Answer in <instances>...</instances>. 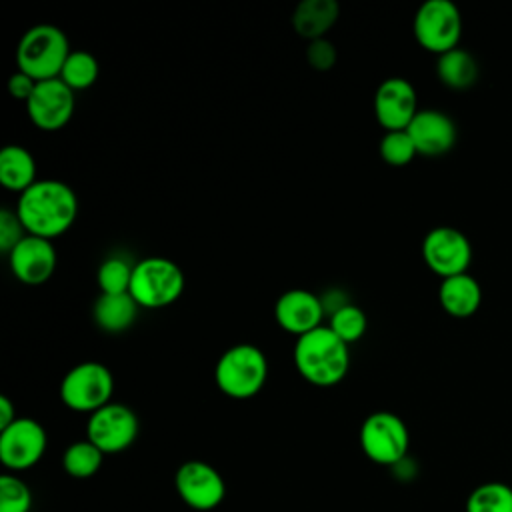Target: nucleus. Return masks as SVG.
Returning <instances> with one entry per match:
<instances>
[{
  "instance_id": "obj_1",
  "label": "nucleus",
  "mask_w": 512,
  "mask_h": 512,
  "mask_svg": "<svg viewBox=\"0 0 512 512\" xmlns=\"http://www.w3.org/2000/svg\"><path fill=\"white\" fill-rule=\"evenodd\" d=\"M16 214L28 234L52 240L74 224L78 216V196L58 178L36 180L18 194Z\"/></svg>"
},
{
  "instance_id": "obj_2",
  "label": "nucleus",
  "mask_w": 512,
  "mask_h": 512,
  "mask_svg": "<svg viewBox=\"0 0 512 512\" xmlns=\"http://www.w3.org/2000/svg\"><path fill=\"white\" fill-rule=\"evenodd\" d=\"M292 358L298 374L320 388L340 384L350 368L348 344L338 338L328 324L298 336Z\"/></svg>"
},
{
  "instance_id": "obj_3",
  "label": "nucleus",
  "mask_w": 512,
  "mask_h": 512,
  "mask_svg": "<svg viewBox=\"0 0 512 512\" xmlns=\"http://www.w3.org/2000/svg\"><path fill=\"white\" fill-rule=\"evenodd\" d=\"M268 380L266 354L248 342L234 344L222 352L214 366L218 390L230 398L246 400L256 396Z\"/></svg>"
},
{
  "instance_id": "obj_4",
  "label": "nucleus",
  "mask_w": 512,
  "mask_h": 512,
  "mask_svg": "<svg viewBox=\"0 0 512 512\" xmlns=\"http://www.w3.org/2000/svg\"><path fill=\"white\" fill-rule=\"evenodd\" d=\"M70 42L62 28L54 24H36L28 28L16 48L18 70L36 82L58 78L70 54Z\"/></svg>"
},
{
  "instance_id": "obj_5",
  "label": "nucleus",
  "mask_w": 512,
  "mask_h": 512,
  "mask_svg": "<svg viewBox=\"0 0 512 512\" xmlns=\"http://www.w3.org/2000/svg\"><path fill=\"white\" fill-rule=\"evenodd\" d=\"M128 292L140 308H166L182 296L184 272L166 256H146L134 264Z\"/></svg>"
},
{
  "instance_id": "obj_6",
  "label": "nucleus",
  "mask_w": 512,
  "mask_h": 512,
  "mask_svg": "<svg viewBox=\"0 0 512 512\" xmlns=\"http://www.w3.org/2000/svg\"><path fill=\"white\" fill-rule=\"evenodd\" d=\"M114 376L108 366L86 360L72 366L60 382V400L74 412H96L112 402Z\"/></svg>"
},
{
  "instance_id": "obj_7",
  "label": "nucleus",
  "mask_w": 512,
  "mask_h": 512,
  "mask_svg": "<svg viewBox=\"0 0 512 512\" xmlns=\"http://www.w3.org/2000/svg\"><path fill=\"white\" fill-rule=\"evenodd\" d=\"M410 434L394 412H372L360 426V448L376 464L396 466L406 458Z\"/></svg>"
},
{
  "instance_id": "obj_8",
  "label": "nucleus",
  "mask_w": 512,
  "mask_h": 512,
  "mask_svg": "<svg viewBox=\"0 0 512 512\" xmlns=\"http://www.w3.org/2000/svg\"><path fill=\"white\" fill-rule=\"evenodd\" d=\"M462 34V16L452 0H424L414 14L418 44L438 56L456 48Z\"/></svg>"
},
{
  "instance_id": "obj_9",
  "label": "nucleus",
  "mask_w": 512,
  "mask_h": 512,
  "mask_svg": "<svg viewBox=\"0 0 512 512\" xmlns=\"http://www.w3.org/2000/svg\"><path fill=\"white\" fill-rule=\"evenodd\" d=\"M138 436V418L132 408L108 402L88 416L86 438L104 454H116L132 446Z\"/></svg>"
},
{
  "instance_id": "obj_10",
  "label": "nucleus",
  "mask_w": 512,
  "mask_h": 512,
  "mask_svg": "<svg viewBox=\"0 0 512 512\" xmlns=\"http://www.w3.org/2000/svg\"><path fill=\"white\" fill-rule=\"evenodd\" d=\"M422 258L432 272L448 278L468 270L472 246L458 228L436 226L422 240Z\"/></svg>"
},
{
  "instance_id": "obj_11",
  "label": "nucleus",
  "mask_w": 512,
  "mask_h": 512,
  "mask_svg": "<svg viewBox=\"0 0 512 512\" xmlns=\"http://www.w3.org/2000/svg\"><path fill=\"white\" fill-rule=\"evenodd\" d=\"M46 430L34 418L18 416L0 430V460L8 470L32 468L46 450Z\"/></svg>"
},
{
  "instance_id": "obj_12",
  "label": "nucleus",
  "mask_w": 512,
  "mask_h": 512,
  "mask_svg": "<svg viewBox=\"0 0 512 512\" xmlns=\"http://www.w3.org/2000/svg\"><path fill=\"white\" fill-rule=\"evenodd\" d=\"M74 90L60 78L40 80L26 102L28 118L44 132L64 128L74 114Z\"/></svg>"
},
{
  "instance_id": "obj_13",
  "label": "nucleus",
  "mask_w": 512,
  "mask_h": 512,
  "mask_svg": "<svg viewBox=\"0 0 512 512\" xmlns=\"http://www.w3.org/2000/svg\"><path fill=\"white\" fill-rule=\"evenodd\" d=\"M174 486L182 502L194 510H212L226 496L220 472L202 460L184 462L174 476Z\"/></svg>"
},
{
  "instance_id": "obj_14",
  "label": "nucleus",
  "mask_w": 512,
  "mask_h": 512,
  "mask_svg": "<svg viewBox=\"0 0 512 512\" xmlns=\"http://www.w3.org/2000/svg\"><path fill=\"white\" fill-rule=\"evenodd\" d=\"M418 112L416 88L410 80L392 76L378 84L374 94V114L382 128L406 130Z\"/></svg>"
},
{
  "instance_id": "obj_15",
  "label": "nucleus",
  "mask_w": 512,
  "mask_h": 512,
  "mask_svg": "<svg viewBox=\"0 0 512 512\" xmlns=\"http://www.w3.org/2000/svg\"><path fill=\"white\" fill-rule=\"evenodd\" d=\"M8 264L12 274L24 284H42L56 270V248L52 240L26 234L10 252Z\"/></svg>"
},
{
  "instance_id": "obj_16",
  "label": "nucleus",
  "mask_w": 512,
  "mask_h": 512,
  "mask_svg": "<svg viewBox=\"0 0 512 512\" xmlns=\"http://www.w3.org/2000/svg\"><path fill=\"white\" fill-rule=\"evenodd\" d=\"M324 316L326 310L322 298L304 288H290L282 292L274 304V318L278 326L296 336L322 326Z\"/></svg>"
},
{
  "instance_id": "obj_17",
  "label": "nucleus",
  "mask_w": 512,
  "mask_h": 512,
  "mask_svg": "<svg viewBox=\"0 0 512 512\" xmlns=\"http://www.w3.org/2000/svg\"><path fill=\"white\" fill-rule=\"evenodd\" d=\"M406 130L414 140L418 154L424 156L444 154L456 142V126L452 118L442 110L434 108L418 110Z\"/></svg>"
},
{
  "instance_id": "obj_18",
  "label": "nucleus",
  "mask_w": 512,
  "mask_h": 512,
  "mask_svg": "<svg viewBox=\"0 0 512 512\" xmlns=\"http://www.w3.org/2000/svg\"><path fill=\"white\" fill-rule=\"evenodd\" d=\"M438 298H440V306L450 316L466 318L478 310L482 302V290L474 276H470L468 272H462L456 276L442 278Z\"/></svg>"
},
{
  "instance_id": "obj_19",
  "label": "nucleus",
  "mask_w": 512,
  "mask_h": 512,
  "mask_svg": "<svg viewBox=\"0 0 512 512\" xmlns=\"http://www.w3.org/2000/svg\"><path fill=\"white\" fill-rule=\"evenodd\" d=\"M340 6L336 0H302L294 8L292 26L298 36L308 42L324 38V34L336 24Z\"/></svg>"
},
{
  "instance_id": "obj_20",
  "label": "nucleus",
  "mask_w": 512,
  "mask_h": 512,
  "mask_svg": "<svg viewBox=\"0 0 512 512\" xmlns=\"http://www.w3.org/2000/svg\"><path fill=\"white\" fill-rule=\"evenodd\" d=\"M138 304L130 296V292L122 294H102L96 298L92 308V318L98 328L104 332L116 334L130 328L138 314Z\"/></svg>"
},
{
  "instance_id": "obj_21",
  "label": "nucleus",
  "mask_w": 512,
  "mask_h": 512,
  "mask_svg": "<svg viewBox=\"0 0 512 512\" xmlns=\"http://www.w3.org/2000/svg\"><path fill=\"white\" fill-rule=\"evenodd\" d=\"M36 158L20 144H6L0 150V182L4 188L24 192L36 182Z\"/></svg>"
},
{
  "instance_id": "obj_22",
  "label": "nucleus",
  "mask_w": 512,
  "mask_h": 512,
  "mask_svg": "<svg viewBox=\"0 0 512 512\" xmlns=\"http://www.w3.org/2000/svg\"><path fill=\"white\" fill-rule=\"evenodd\" d=\"M436 74L442 84L462 90L476 82L478 78V64L474 56L462 48H452L438 56Z\"/></svg>"
},
{
  "instance_id": "obj_23",
  "label": "nucleus",
  "mask_w": 512,
  "mask_h": 512,
  "mask_svg": "<svg viewBox=\"0 0 512 512\" xmlns=\"http://www.w3.org/2000/svg\"><path fill=\"white\" fill-rule=\"evenodd\" d=\"M104 460V452L94 446L88 438L72 442L62 454V466L72 478H90L94 476Z\"/></svg>"
},
{
  "instance_id": "obj_24",
  "label": "nucleus",
  "mask_w": 512,
  "mask_h": 512,
  "mask_svg": "<svg viewBox=\"0 0 512 512\" xmlns=\"http://www.w3.org/2000/svg\"><path fill=\"white\" fill-rule=\"evenodd\" d=\"M100 74L98 58L88 50H72L60 70V80L72 90H86L90 88Z\"/></svg>"
},
{
  "instance_id": "obj_25",
  "label": "nucleus",
  "mask_w": 512,
  "mask_h": 512,
  "mask_svg": "<svg viewBox=\"0 0 512 512\" xmlns=\"http://www.w3.org/2000/svg\"><path fill=\"white\" fill-rule=\"evenodd\" d=\"M466 512H512V486L504 482L476 486L466 500Z\"/></svg>"
},
{
  "instance_id": "obj_26",
  "label": "nucleus",
  "mask_w": 512,
  "mask_h": 512,
  "mask_svg": "<svg viewBox=\"0 0 512 512\" xmlns=\"http://www.w3.org/2000/svg\"><path fill=\"white\" fill-rule=\"evenodd\" d=\"M328 328L346 344H352L366 334L368 316L360 306L348 302L328 316Z\"/></svg>"
},
{
  "instance_id": "obj_27",
  "label": "nucleus",
  "mask_w": 512,
  "mask_h": 512,
  "mask_svg": "<svg viewBox=\"0 0 512 512\" xmlns=\"http://www.w3.org/2000/svg\"><path fill=\"white\" fill-rule=\"evenodd\" d=\"M134 264L124 256H108L102 260L96 272V280L102 294H122L130 290Z\"/></svg>"
},
{
  "instance_id": "obj_28",
  "label": "nucleus",
  "mask_w": 512,
  "mask_h": 512,
  "mask_svg": "<svg viewBox=\"0 0 512 512\" xmlns=\"http://www.w3.org/2000/svg\"><path fill=\"white\" fill-rule=\"evenodd\" d=\"M380 158L390 166H406L418 154L408 130H388L378 144Z\"/></svg>"
},
{
  "instance_id": "obj_29",
  "label": "nucleus",
  "mask_w": 512,
  "mask_h": 512,
  "mask_svg": "<svg viewBox=\"0 0 512 512\" xmlns=\"http://www.w3.org/2000/svg\"><path fill=\"white\" fill-rule=\"evenodd\" d=\"M32 492L24 480L14 474L0 476V512H30Z\"/></svg>"
},
{
  "instance_id": "obj_30",
  "label": "nucleus",
  "mask_w": 512,
  "mask_h": 512,
  "mask_svg": "<svg viewBox=\"0 0 512 512\" xmlns=\"http://www.w3.org/2000/svg\"><path fill=\"white\" fill-rule=\"evenodd\" d=\"M26 234L28 232H26L24 224L20 222L16 210L2 206L0 208V250L8 254Z\"/></svg>"
},
{
  "instance_id": "obj_31",
  "label": "nucleus",
  "mask_w": 512,
  "mask_h": 512,
  "mask_svg": "<svg viewBox=\"0 0 512 512\" xmlns=\"http://www.w3.org/2000/svg\"><path fill=\"white\" fill-rule=\"evenodd\" d=\"M336 58H338L336 46L328 38H318L308 42L306 60L314 70H320V72L330 70L336 64Z\"/></svg>"
},
{
  "instance_id": "obj_32",
  "label": "nucleus",
  "mask_w": 512,
  "mask_h": 512,
  "mask_svg": "<svg viewBox=\"0 0 512 512\" xmlns=\"http://www.w3.org/2000/svg\"><path fill=\"white\" fill-rule=\"evenodd\" d=\"M34 88H36V80H34L32 76H28L26 72H22V70L14 72V74L10 76V80H8V92H10V96L16 98V100H22L24 104H26L28 98L32 96Z\"/></svg>"
},
{
  "instance_id": "obj_33",
  "label": "nucleus",
  "mask_w": 512,
  "mask_h": 512,
  "mask_svg": "<svg viewBox=\"0 0 512 512\" xmlns=\"http://www.w3.org/2000/svg\"><path fill=\"white\" fill-rule=\"evenodd\" d=\"M16 410H14V404L8 396H0V430L10 426L14 420H16Z\"/></svg>"
},
{
  "instance_id": "obj_34",
  "label": "nucleus",
  "mask_w": 512,
  "mask_h": 512,
  "mask_svg": "<svg viewBox=\"0 0 512 512\" xmlns=\"http://www.w3.org/2000/svg\"><path fill=\"white\" fill-rule=\"evenodd\" d=\"M510 486H512V484H510Z\"/></svg>"
}]
</instances>
